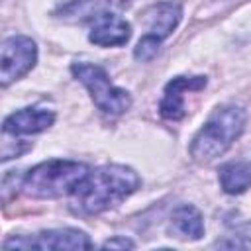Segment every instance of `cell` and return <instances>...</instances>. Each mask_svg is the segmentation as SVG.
Wrapping results in <instances>:
<instances>
[{
    "label": "cell",
    "mask_w": 251,
    "mask_h": 251,
    "mask_svg": "<svg viewBox=\"0 0 251 251\" xmlns=\"http://www.w3.org/2000/svg\"><path fill=\"white\" fill-rule=\"evenodd\" d=\"M6 249H90L92 241L78 229H47L29 237H12L4 241Z\"/></svg>",
    "instance_id": "7"
},
{
    "label": "cell",
    "mask_w": 251,
    "mask_h": 251,
    "mask_svg": "<svg viewBox=\"0 0 251 251\" xmlns=\"http://www.w3.org/2000/svg\"><path fill=\"white\" fill-rule=\"evenodd\" d=\"M137 173L126 165H104L86 175L78 188L71 194V208L80 216L102 214L139 188Z\"/></svg>",
    "instance_id": "1"
},
{
    "label": "cell",
    "mask_w": 251,
    "mask_h": 251,
    "mask_svg": "<svg viewBox=\"0 0 251 251\" xmlns=\"http://www.w3.org/2000/svg\"><path fill=\"white\" fill-rule=\"evenodd\" d=\"M220 186L226 194H241L251 186V163L249 161H231L220 167L218 171Z\"/></svg>",
    "instance_id": "13"
},
{
    "label": "cell",
    "mask_w": 251,
    "mask_h": 251,
    "mask_svg": "<svg viewBox=\"0 0 251 251\" xmlns=\"http://www.w3.org/2000/svg\"><path fill=\"white\" fill-rule=\"evenodd\" d=\"M131 4L133 0H71L57 10V16L65 22H88L116 10H126Z\"/></svg>",
    "instance_id": "8"
},
{
    "label": "cell",
    "mask_w": 251,
    "mask_h": 251,
    "mask_svg": "<svg viewBox=\"0 0 251 251\" xmlns=\"http://www.w3.org/2000/svg\"><path fill=\"white\" fill-rule=\"evenodd\" d=\"M71 71H73L75 78L86 86V90L90 92V98L98 110H102L104 114H110V116H120L129 110L131 96L124 88L114 86L108 73L100 65L75 63L71 67Z\"/></svg>",
    "instance_id": "4"
},
{
    "label": "cell",
    "mask_w": 251,
    "mask_h": 251,
    "mask_svg": "<svg viewBox=\"0 0 251 251\" xmlns=\"http://www.w3.org/2000/svg\"><path fill=\"white\" fill-rule=\"evenodd\" d=\"M55 114L45 108H24L4 120L2 131L6 135H31L45 131L53 126Z\"/></svg>",
    "instance_id": "10"
},
{
    "label": "cell",
    "mask_w": 251,
    "mask_h": 251,
    "mask_svg": "<svg viewBox=\"0 0 251 251\" xmlns=\"http://www.w3.org/2000/svg\"><path fill=\"white\" fill-rule=\"evenodd\" d=\"M171 233L182 239H200L204 235L202 214L190 204L178 206L171 216Z\"/></svg>",
    "instance_id": "12"
},
{
    "label": "cell",
    "mask_w": 251,
    "mask_h": 251,
    "mask_svg": "<svg viewBox=\"0 0 251 251\" xmlns=\"http://www.w3.org/2000/svg\"><path fill=\"white\" fill-rule=\"evenodd\" d=\"M206 86V76H175L163 92L159 110L165 120H180L184 110V92L186 90H200Z\"/></svg>",
    "instance_id": "9"
},
{
    "label": "cell",
    "mask_w": 251,
    "mask_h": 251,
    "mask_svg": "<svg viewBox=\"0 0 251 251\" xmlns=\"http://www.w3.org/2000/svg\"><path fill=\"white\" fill-rule=\"evenodd\" d=\"M245 127V110L239 106L218 108L190 143V157L196 163H208L224 155Z\"/></svg>",
    "instance_id": "2"
},
{
    "label": "cell",
    "mask_w": 251,
    "mask_h": 251,
    "mask_svg": "<svg viewBox=\"0 0 251 251\" xmlns=\"http://www.w3.org/2000/svg\"><path fill=\"white\" fill-rule=\"evenodd\" d=\"M37 61V47L31 37L12 35L4 39L0 49V82L8 86L10 82L27 75Z\"/></svg>",
    "instance_id": "6"
},
{
    "label": "cell",
    "mask_w": 251,
    "mask_h": 251,
    "mask_svg": "<svg viewBox=\"0 0 251 251\" xmlns=\"http://www.w3.org/2000/svg\"><path fill=\"white\" fill-rule=\"evenodd\" d=\"M90 169L78 161L49 159L35 165L22 182V188L31 198H61L71 196L86 178Z\"/></svg>",
    "instance_id": "3"
},
{
    "label": "cell",
    "mask_w": 251,
    "mask_h": 251,
    "mask_svg": "<svg viewBox=\"0 0 251 251\" xmlns=\"http://www.w3.org/2000/svg\"><path fill=\"white\" fill-rule=\"evenodd\" d=\"M145 16L149 22V31L139 39V43L133 49V57L137 61H151L157 55L161 41L167 39L173 33V29L178 25L182 10L178 2L167 0V2L153 4L145 12Z\"/></svg>",
    "instance_id": "5"
},
{
    "label": "cell",
    "mask_w": 251,
    "mask_h": 251,
    "mask_svg": "<svg viewBox=\"0 0 251 251\" xmlns=\"http://www.w3.org/2000/svg\"><path fill=\"white\" fill-rule=\"evenodd\" d=\"M129 37H131V25L114 14H106L94 20V25L88 33V39L100 47H118L127 43Z\"/></svg>",
    "instance_id": "11"
},
{
    "label": "cell",
    "mask_w": 251,
    "mask_h": 251,
    "mask_svg": "<svg viewBox=\"0 0 251 251\" xmlns=\"http://www.w3.org/2000/svg\"><path fill=\"white\" fill-rule=\"evenodd\" d=\"M104 249H116V247H120V249H126V247H133V241H129V239H126V237H114V239H108L104 245H102Z\"/></svg>",
    "instance_id": "14"
}]
</instances>
